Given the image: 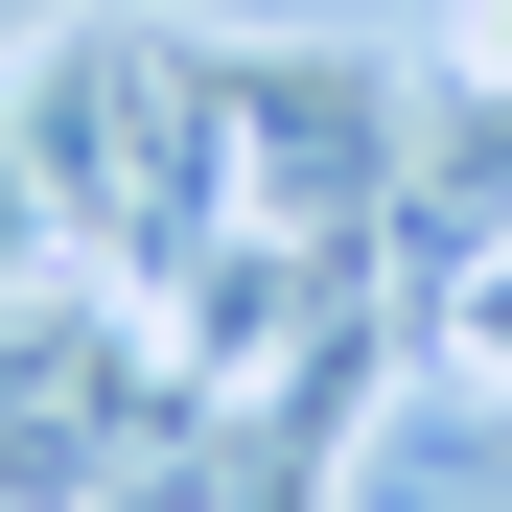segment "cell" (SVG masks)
<instances>
[{"label":"cell","mask_w":512,"mask_h":512,"mask_svg":"<svg viewBox=\"0 0 512 512\" xmlns=\"http://www.w3.org/2000/svg\"><path fill=\"white\" fill-rule=\"evenodd\" d=\"M443 70H489V94H512V0H443Z\"/></svg>","instance_id":"6da1fadb"}]
</instances>
